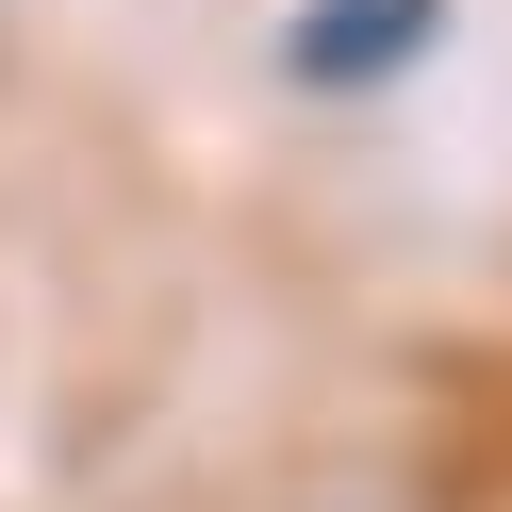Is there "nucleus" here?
Segmentation results:
<instances>
[{
    "label": "nucleus",
    "instance_id": "nucleus-1",
    "mask_svg": "<svg viewBox=\"0 0 512 512\" xmlns=\"http://www.w3.org/2000/svg\"><path fill=\"white\" fill-rule=\"evenodd\" d=\"M413 34H430V0H314V17H298V67L347 83V67H397Z\"/></svg>",
    "mask_w": 512,
    "mask_h": 512
}]
</instances>
